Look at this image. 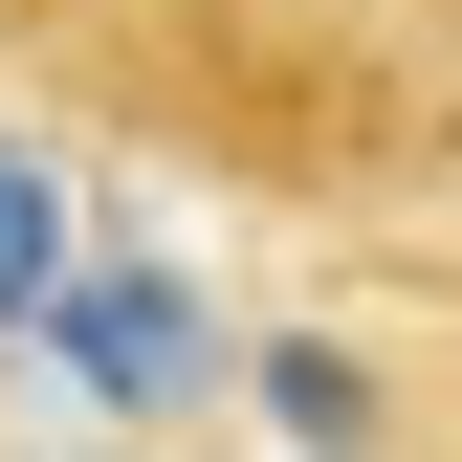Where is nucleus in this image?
Instances as JSON below:
<instances>
[{"label": "nucleus", "mask_w": 462, "mask_h": 462, "mask_svg": "<svg viewBox=\"0 0 462 462\" xmlns=\"http://www.w3.org/2000/svg\"><path fill=\"white\" fill-rule=\"evenodd\" d=\"M44 353H67L88 396H133V419H177L220 330H199V286H177V264H67V286H44Z\"/></svg>", "instance_id": "obj_1"}, {"label": "nucleus", "mask_w": 462, "mask_h": 462, "mask_svg": "<svg viewBox=\"0 0 462 462\" xmlns=\"http://www.w3.org/2000/svg\"><path fill=\"white\" fill-rule=\"evenodd\" d=\"M44 286H67V177L44 133H0V330H44Z\"/></svg>", "instance_id": "obj_2"}, {"label": "nucleus", "mask_w": 462, "mask_h": 462, "mask_svg": "<svg viewBox=\"0 0 462 462\" xmlns=\"http://www.w3.org/2000/svg\"><path fill=\"white\" fill-rule=\"evenodd\" d=\"M264 419H286V440H374V374H353V353H264Z\"/></svg>", "instance_id": "obj_3"}]
</instances>
